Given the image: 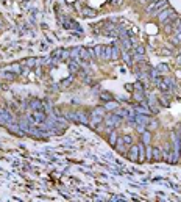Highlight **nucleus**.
<instances>
[{"mask_svg":"<svg viewBox=\"0 0 181 202\" xmlns=\"http://www.w3.org/2000/svg\"><path fill=\"white\" fill-rule=\"evenodd\" d=\"M130 158L131 160H139V147L137 146H134V147L130 149Z\"/></svg>","mask_w":181,"mask_h":202,"instance_id":"obj_1","label":"nucleus"},{"mask_svg":"<svg viewBox=\"0 0 181 202\" xmlns=\"http://www.w3.org/2000/svg\"><path fill=\"white\" fill-rule=\"evenodd\" d=\"M153 150V158L155 160H161V150L159 149H151Z\"/></svg>","mask_w":181,"mask_h":202,"instance_id":"obj_2","label":"nucleus"},{"mask_svg":"<svg viewBox=\"0 0 181 202\" xmlns=\"http://www.w3.org/2000/svg\"><path fill=\"white\" fill-rule=\"evenodd\" d=\"M142 138H144V143H145V144H147V143H148V141H150V133H148V132H145V133H144V135H142Z\"/></svg>","mask_w":181,"mask_h":202,"instance_id":"obj_3","label":"nucleus"}]
</instances>
